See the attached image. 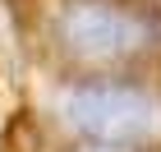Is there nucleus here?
<instances>
[{"label": "nucleus", "instance_id": "f257e3e1", "mask_svg": "<svg viewBox=\"0 0 161 152\" xmlns=\"http://www.w3.org/2000/svg\"><path fill=\"white\" fill-rule=\"evenodd\" d=\"M64 125L92 143H138L161 138V97L147 88H124V83H78L60 97Z\"/></svg>", "mask_w": 161, "mask_h": 152}, {"label": "nucleus", "instance_id": "7ed1b4c3", "mask_svg": "<svg viewBox=\"0 0 161 152\" xmlns=\"http://www.w3.org/2000/svg\"><path fill=\"white\" fill-rule=\"evenodd\" d=\"M87 152H129V148H120V143H97V148H87Z\"/></svg>", "mask_w": 161, "mask_h": 152}, {"label": "nucleus", "instance_id": "f03ea898", "mask_svg": "<svg viewBox=\"0 0 161 152\" xmlns=\"http://www.w3.org/2000/svg\"><path fill=\"white\" fill-rule=\"evenodd\" d=\"M55 37L78 60L115 65V60L143 55L157 42V23L147 14H134L124 5H111V0H69L55 19Z\"/></svg>", "mask_w": 161, "mask_h": 152}]
</instances>
